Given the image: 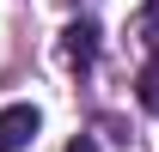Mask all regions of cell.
Returning a JSON list of instances; mask_svg holds the SVG:
<instances>
[{
    "label": "cell",
    "mask_w": 159,
    "mask_h": 152,
    "mask_svg": "<svg viewBox=\"0 0 159 152\" xmlns=\"http://www.w3.org/2000/svg\"><path fill=\"white\" fill-rule=\"evenodd\" d=\"M37 128H43V116L31 110V103H6V110H0V152H25L37 140Z\"/></svg>",
    "instance_id": "1"
},
{
    "label": "cell",
    "mask_w": 159,
    "mask_h": 152,
    "mask_svg": "<svg viewBox=\"0 0 159 152\" xmlns=\"http://www.w3.org/2000/svg\"><path fill=\"white\" fill-rule=\"evenodd\" d=\"M61 49H67L74 67H92V61H98V24H92V19H86V24H67V31H61Z\"/></svg>",
    "instance_id": "2"
},
{
    "label": "cell",
    "mask_w": 159,
    "mask_h": 152,
    "mask_svg": "<svg viewBox=\"0 0 159 152\" xmlns=\"http://www.w3.org/2000/svg\"><path fill=\"white\" fill-rule=\"evenodd\" d=\"M135 97H141V103L159 116V61H147V67H141V79H135Z\"/></svg>",
    "instance_id": "3"
},
{
    "label": "cell",
    "mask_w": 159,
    "mask_h": 152,
    "mask_svg": "<svg viewBox=\"0 0 159 152\" xmlns=\"http://www.w3.org/2000/svg\"><path fill=\"white\" fill-rule=\"evenodd\" d=\"M141 43H147V49H159V0L147 6V19H141Z\"/></svg>",
    "instance_id": "4"
},
{
    "label": "cell",
    "mask_w": 159,
    "mask_h": 152,
    "mask_svg": "<svg viewBox=\"0 0 159 152\" xmlns=\"http://www.w3.org/2000/svg\"><path fill=\"white\" fill-rule=\"evenodd\" d=\"M67 152H104V146L92 140V134H80V140H67Z\"/></svg>",
    "instance_id": "5"
}]
</instances>
